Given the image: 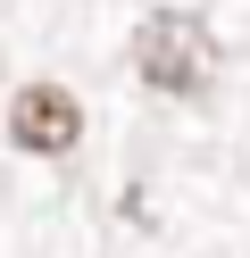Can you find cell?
Segmentation results:
<instances>
[{"instance_id":"1","label":"cell","mask_w":250,"mask_h":258,"mask_svg":"<svg viewBox=\"0 0 250 258\" xmlns=\"http://www.w3.org/2000/svg\"><path fill=\"white\" fill-rule=\"evenodd\" d=\"M133 67H142L150 92L192 100V92L209 84V67H217V42H209V25H200L192 9H159V17H142V34H133Z\"/></svg>"},{"instance_id":"2","label":"cell","mask_w":250,"mask_h":258,"mask_svg":"<svg viewBox=\"0 0 250 258\" xmlns=\"http://www.w3.org/2000/svg\"><path fill=\"white\" fill-rule=\"evenodd\" d=\"M9 142L17 150H33V158H67L83 142V100L67 84H17V100H9Z\"/></svg>"}]
</instances>
